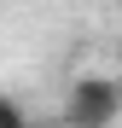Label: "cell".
Instances as JSON below:
<instances>
[{
  "instance_id": "obj_3",
  "label": "cell",
  "mask_w": 122,
  "mask_h": 128,
  "mask_svg": "<svg viewBox=\"0 0 122 128\" xmlns=\"http://www.w3.org/2000/svg\"><path fill=\"white\" fill-rule=\"evenodd\" d=\"M29 128H76L70 116H58V122H29Z\"/></svg>"
},
{
  "instance_id": "obj_5",
  "label": "cell",
  "mask_w": 122,
  "mask_h": 128,
  "mask_svg": "<svg viewBox=\"0 0 122 128\" xmlns=\"http://www.w3.org/2000/svg\"><path fill=\"white\" fill-rule=\"evenodd\" d=\"M116 12H122V0H116Z\"/></svg>"
},
{
  "instance_id": "obj_1",
  "label": "cell",
  "mask_w": 122,
  "mask_h": 128,
  "mask_svg": "<svg viewBox=\"0 0 122 128\" xmlns=\"http://www.w3.org/2000/svg\"><path fill=\"white\" fill-rule=\"evenodd\" d=\"M64 116L76 128H111L122 116V76H76L64 93Z\"/></svg>"
},
{
  "instance_id": "obj_4",
  "label": "cell",
  "mask_w": 122,
  "mask_h": 128,
  "mask_svg": "<svg viewBox=\"0 0 122 128\" xmlns=\"http://www.w3.org/2000/svg\"><path fill=\"white\" fill-rule=\"evenodd\" d=\"M116 64H122V41H116Z\"/></svg>"
},
{
  "instance_id": "obj_2",
  "label": "cell",
  "mask_w": 122,
  "mask_h": 128,
  "mask_svg": "<svg viewBox=\"0 0 122 128\" xmlns=\"http://www.w3.org/2000/svg\"><path fill=\"white\" fill-rule=\"evenodd\" d=\"M0 128H29V111H23L12 93H0Z\"/></svg>"
}]
</instances>
